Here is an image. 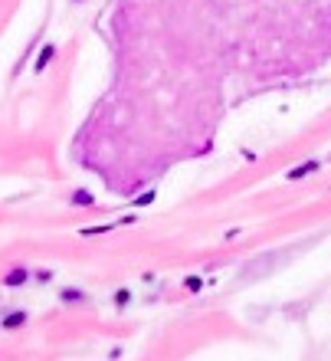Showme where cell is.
<instances>
[{
    "instance_id": "277c9868",
    "label": "cell",
    "mask_w": 331,
    "mask_h": 361,
    "mask_svg": "<svg viewBox=\"0 0 331 361\" xmlns=\"http://www.w3.org/2000/svg\"><path fill=\"white\" fill-rule=\"evenodd\" d=\"M73 204H76V207H92V194H89V190H76V194H73Z\"/></svg>"
},
{
    "instance_id": "6da1fadb",
    "label": "cell",
    "mask_w": 331,
    "mask_h": 361,
    "mask_svg": "<svg viewBox=\"0 0 331 361\" xmlns=\"http://www.w3.org/2000/svg\"><path fill=\"white\" fill-rule=\"evenodd\" d=\"M318 168H322V164L312 158V161H305V164H299V168H292V171H289V180H302V178H308L312 171H318Z\"/></svg>"
},
{
    "instance_id": "7a4b0ae2",
    "label": "cell",
    "mask_w": 331,
    "mask_h": 361,
    "mask_svg": "<svg viewBox=\"0 0 331 361\" xmlns=\"http://www.w3.org/2000/svg\"><path fill=\"white\" fill-rule=\"evenodd\" d=\"M27 276H30L27 267H13L7 276H4V286H20V283H27Z\"/></svg>"
},
{
    "instance_id": "5b68a950",
    "label": "cell",
    "mask_w": 331,
    "mask_h": 361,
    "mask_svg": "<svg viewBox=\"0 0 331 361\" xmlns=\"http://www.w3.org/2000/svg\"><path fill=\"white\" fill-rule=\"evenodd\" d=\"M53 56H56V47H43V53H39V59H37V69H43Z\"/></svg>"
},
{
    "instance_id": "3957f363",
    "label": "cell",
    "mask_w": 331,
    "mask_h": 361,
    "mask_svg": "<svg viewBox=\"0 0 331 361\" xmlns=\"http://www.w3.org/2000/svg\"><path fill=\"white\" fill-rule=\"evenodd\" d=\"M23 322H27V315L23 312H10L7 319H4V329H20Z\"/></svg>"
}]
</instances>
